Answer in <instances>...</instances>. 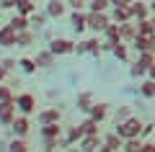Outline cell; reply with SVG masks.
I'll use <instances>...</instances> for the list:
<instances>
[{"instance_id":"cell-41","label":"cell","mask_w":155,"mask_h":152,"mask_svg":"<svg viewBox=\"0 0 155 152\" xmlns=\"http://www.w3.org/2000/svg\"><path fill=\"white\" fill-rule=\"evenodd\" d=\"M44 139V152L47 150H57V137H41Z\"/></svg>"},{"instance_id":"cell-19","label":"cell","mask_w":155,"mask_h":152,"mask_svg":"<svg viewBox=\"0 0 155 152\" xmlns=\"http://www.w3.org/2000/svg\"><path fill=\"white\" fill-rule=\"evenodd\" d=\"M34 62H36L39 67H52V65H54V62H57V57L52 54L49 49H44V52H39V54L34 57Z\"/></svg>"},{"instance_id":"cell-34","label":"cell","mask_w":155,"mask_h":152,"mask_svg":"<svg viewBox=\"0 0 155 152\" xmlns=\"http://www.w3.org/2000/svg\"><path fill=\"white\" fill-rule=\"evenodd\" d=\"M109 8H111V0H91V3H88V11H109Z\"/></svg>"},{"instance_id":"cell-55","label":"cell","mask_w":155,"mask_h":152,"mask_svg":"<svg viewBox=\"0 0 155 152\" xmlns=\"http://www.w3.org/2000/svg\"><path fill=\"white\" fill-rule=\"evenodd\" d=\"M153 124H155V119H153Z\"/></svg>"},{"instance_id":"cell-2","label":"cell","mask_w":155,"mask_h":152,"mask_svg":"<svg viewBox=\"0 0 155 152\" xmlns=\"http://www.w3.org/2000/svg\"><path fill=\"white\" fill-rule=\"evenodd\" d=\"M111 23V16L104 11H88V28L93 34H104V28Z\"/></svg>"},{"instance_id":"cell-8","label":"cell","mask_w":155,"mask_h":152,"mask_svg":"<svg viewBox=\"0 0 155 152\" xmlns=\"http://www.w3.org/2000/svg\"><path fill=\"white\" fill-rule=\"evenodd\" d=\"M140 28H137V21H127V23H119V36H122V41L132 44L134 39H137Z\"/></svg>"},{"instance_id":"cell-43","label":"cell","mask_w":155,"mask_h":152,"mask_svg":"<svg viewBox=\"0 0 155 152\" xmlns=\"http://www.w3.org/2000/svg\"><path fill=\"white\" fill-rule=\"evenodd\" d=\"M153 131H155V124H153V121H150V124H142V134H140V137L145 139V137H150Z\"/></svg>"},{"instance_id":"cell-9","label":"cell","mask_w":155,"mask_h":152,"mask_svg":"<svg viewBox=\"0 0 155 152\" xmlns=\"http://www.w3.org/2000/svg\"><path fill=\"white\" fill-rule=\"evenodd\" d=\"M101 144H104V137H98V134H85L83 139L78 142V147L83 152H98Z\"/></svg>"},{"instance_id":"cell-30","label":"cell","mask_w":155,"mask_h":152,"mask_svg":"<svg viewBox=\"0 0 155 152\" xmlns=\"http://www.w3.org/2000/svg\"><path fill=\"white\" fill-rule=\"evenodd\" d=\"M98 124L101 121L91 119V116H85L83 121H80V129H83V134H98Z\"/></svg>"},{"instance_id":"cell-32","label":"cell","mask_w":155,"mask_h":152,"mask_svg":"<svg viewBox=\"0 0 155 152\" xmlns=\"http://www.w3.org/2000/svg\"><path fill=\"white\" fill-rule=\"evenodd\" d=\"M8 152H28V144L23 137H13V142L8 144Z\"/></svg>"},{"instance_id":"cell-22","label":"cell","mask_w":155,"mask_h":152,"mask_svg":"<svg viewBox=\"0 0 155 152\" xmlns=\"http://www.w3.org/2000/svg\"><path fill=\"white\" fill-rule=\"evenodd\" d=\"M65 134V126L60 124V121H54V124H44L41 126V137H62Z\"/></svg>"},{"instance_id":"cell-7","label":"cell","mask_w":155,"mask_h":152,"mask_svg":"<svg viewBox=\"0 0 155 152\" xmlns=\"http://www.w3.org/2000/svg\"><path fill=\"white\" fill-rule=\"evenodd\" d=\"M129 11H132V18H134V21H145V18L153 16V13H150V3H145V0H132Z\"/></svg>"},{"instance_id":"cell-23","label":"cell","mask_w":155,"mask_h":152,"mask_svg":"<svg viewBox=\"0 0 155 152\" xmlns=\"http://www.w3.org/2000/svg\"><path fill=\"white\" fill-rule=\"evenodd\" d=\"M142 144H145L142 137H132V139H124L122 152H142Z\"/></svg>"},{"instance_id":"cell-12","label":"cell","mask_w":155,"mask_h":152,"mask_svg":"<svg viewBox=\"0 0 155 152\" xmlns=\"http://www.w3.org/2000/svg\"><path fill=\"white\" fill-rule=\"evenodd\" d=\"M70 23H72V28H75L78 34L85 31V28H88V13H83V11H72V13H70Z\"/></svg>"},{"instance_id":"cell-37","label":"cell","mask_w":155,"mask_h":152,"mask_svg":"<svg viewBox=\"0 0 155 152\" xmlns=\"http://www.w3.org/2000/svg\"><path fill=\"white\" fill-rule=\"evenodd\" d=\"M0 101H16V95H13L11 85H3V82H0Z\"/></svg>"},{"instance_id":"cell-21","label":"cell","mask_w":155,"mask_h":152,"mask_svg":"<svg viewBox=\"0 0 155 152\" xmlns=\"http://www.w3.org/2000/svg\"><path fill=\"white\" fill-rule=\"evenodd\" d=\"M34 41H36V36H34L31 28H26V31H18V34H16V47H31Z\"/></svg>"},{"instance_id":"cell-50","label":"cell","mask_w":155,"mask_h":152,"mask_svg":"<svg viewBox=\"0 0 155 152\" xmlns=\"http://www.w3.org/2000/svg\"><path fill=\"white\" fill-rule=\"evenodd\" d=\"M98 152H114V150H111V147H106V144H101V147H98Z\"/></svg>"},{"instance_id":"cell-3","label":"cell","mask_w":155,"mask_h":152,"mask_svg":"<svg viewBox=\"0 0 155 152\" xmlns=\"http://www.w3.org/2000/svg\"><path fill=\"white\" fill-rule=\"evenodd\" d=\"M49 52H52L54 57L75 54V41H70V39H54V41L49 44Z\"/></svg>"},{"instance_id":"cell-33","label":"cell","mask_w":155,"mask_h":152,"mask_svg":"<svg viewBox=\"0 0 155 152\" xmlns=\"http://www.w3.org/2000/svg\"><path fill=\"white\" fill-rule=\"evenodd\" d=\"M85 52H88V54H93V57H98V54H101V41H98V36L85 39Z\"/></svg>"},{"instance_id":"cell-46","label":"cell","mask_w":155,"mask_h":152,"mask_svg":"<svg viewBox=\"0 0 155 152\" xmlns=\"http://www.w3.org/2000/svg\"><path fill=\"white\" fill-rule=\"evenodd\" d=\"M75 54H88V52H85V41H78L75 44Z\"/></svg>"},{"instance_id":"cell-51","label":"cell","mask_w":155,"mask_h":152,"mask_svg":"<svg viewBox=\"0 0 155 152\" xmlns=\"http://www.w3.org/2000/svg\"><path fill=\"white\" fill-rule=\"evenodd\" d=\"M5 75H8V72H5V70H3V67H0V82L5 80Z\"/></svg>"},{"instance_id":"cell-4","label":"cell","mask_w":155,"mask_h":152,"mask_svg":"<svg viewBox=\"0 0 155 152\" xmlns=\"http://www.w3.org/2000/svg\"><path fill=\"white\" fill-rule=\"evenodd\" d=\"M16 108L21 111L23 116L34 114V111H36V98H34L31 93H21V95H16Z\"/></svg>"},{"instance_id":"cell-15","label":"cell","mask_w":155,"mask_h":152,"mask_svg":"<svg viewBox=\"0 0 155 152\" xmlns=\"http://www.w3.org/2000/svg\"><path fill=\"white\" fill-rule=\"evenodd\" d=\"M8 26H11L16 34H18V31H26V28L31 26V18H28V16H23V13H16V16H13L11 21H8Z\"/></svg>"},{"instance_id":"cell-40","label":"cell","mask_w":155,"mask_h":152,"mask_svg":"<svg viewBox=\"0 0 155 152\" xmlns=\"http://www.w3.org/2000/svg\"><path fill=\"white\" fill-rule=\"evenodd\" d=\"M0 67H3L5 72H11L13 67H18V62H16V60H11V57H5V60H0Z\"/></svg>"},{"instance_id":"cell-28","label":"cell","mask_w":155,"mask_h":152,"mask_svg":"<svg viewBox=\"0 0 155 152\" xmlns=\"http://www.w3.org/2000/svg\"><path fill=\"white\" fill-rule=\"evenodd\" d=\"M111 54H114L119 62H129V47H127V41H116V47H114Z\"/></svg>"},{"instance_id":"cell-31","label":"cell","mask_w":155,"mask_h":152,"mask_svg":"<svg viewBox=\"0 0 155 152\" xmlns=\"http://www.w3.org/2000/svg\"><path fill=\"white\" fill-rule=\"evenodd\" d=\"M18 67H21V70L26 72V75H34L39 65L34 62V57H21V60H18Z\"/></svg>"},{"instance_id":"cell-6","label":"cell","mask_w":155,"mask_h":152,"mask_svg":"<svg viewBox=\"0 0 155 152\" xmlns=\"http://www.w3.org/2000/svg\"><path fill=\"white\" fill-rule=\"evenodd\" d=\"M132 47L137 52H155V34H137Z\"/></svg>"},{"instance_id":"cell-10","label":"cell","mask_w":155,"mask_h":152,"mask_svg":"<svg viewBox=\"0 0 155 152\" xmlns=\"http://www.w3.org/2000/svg\"><path fill=\"white\" fill-rule=\"evenodd\" d=\"M96 103V98H93V93L91 90H83V93H78V98H75V106H78V111H83L85 116H88V111H91V106Z\"/></svg>"},{"instance_id":"cell-48","label":"cell","mask_w":155,"mask_h":152,"mask_svg":"<svg viewBox=\"0 0 155 152\" xmlns=\"http://www.w3.org/2000/svg\"><path fill=\"white\" fill-rule=\"evenodd\" d=\"M147 77H153V80H155V62L150 65V70H147Z\"/></svg>"},{"instance_id":"cell-14","label":"cell","mask_w":155,"mask_h":152,"mask_svg":"<svg viewBox=\"0 0 155 152\" xmlns=\"http://www.w3.org/2000/svg\"><path fill=\"white\" fill-rule=\"evenodd\" d=\"M88 116H91V119H96V121H104L106 116H109V103H104V101H96V103L91 106Z\"/></svg>"},{"instance_id":"cell-20","label":"cell","mask_w":155,"mask_h":152,"mask_svg":"<svg viewBox=\"0 0 155 152\" xmlns=\"http://www.w3.org/2000/svg\"><path fill=\"white\" fill-rule=\"evenodd\" d=\"M104 144L106 147H111L114 152H122V144H124V139L116 131H111V134H104Z\"/></svg>"},{"instance_id":"cell-5","label":"cell","mask_w":155,"mask_h":152,"mask_svg":"<svg viewBox=\"0 0 155 152\" xmlns=\"http://www.w3.org/2000/svg\"><path fill=\"white\" fill-rule=\"evenodd\" d=\"M16 121V101H0V124L11 126Z\"/></svg>"},{"instance_id":"cell-53","label":"cell","mask_w":155,"mask_h":152,"mask_svg":"<svg viewBox=\"0 0 155 152\" xmlns=\"http://www.w3.org/2000/svg\"><path fill=\"white\" fill-rule=\"evenodd\" d=\"M150 23H153V31H155V13H153V16H150Z\"/></svg>"},{"instance_id":"cell-44","label":"cell","mask_w":155,"mask_h":152,"mask_svg":"<svg viewBox=\"0 0 155 152\" xmlns=\"http://www.w3.org/2000/svg\"><path fill=\"white\" fill-rule=\"evenodd\" d=\"M132 0H111V8H129Z\"/></svg>"},{"instance_id":"cell-26","label":"cell","mask_w":155,"mask_h":152,"mask_svg":"<svg viewBox=\"0 0 155 152\" xmlns=\"http://www.w3.org/2000/svg\"><path fill=\"white\" fill-rule=\"evenodd\" d=\"M140 95L142 98H155V80L153 77H145L140 82Z\"/></svg>"},{"instance_id":"cell-24","label":"cell","mask_w":155,"mask_h":152,"mask_svg":"<svg viewBox=\"0 0 155 152\" xmlns=\"http://www.w3.org/2000/svg\"><path fill=\"white\" fill-rule=\"evenodd\" d=\"M65 137H67L70 144H78L85 134H83V129H80V124H75V126H67V129H65Z\"/></svg>"},{"instance_id":"cell-42","label":"cell","mask_w":155,"mask_h":152,"mask_svg":"<svg viewBox=\"0 0 155 152\" xmlns=\"http://www.w3.org/2000/svg\"><path fill=\"white\" fill-rule=\"evenodd\" d=\"M67 5H72V11H83L85 5H88V3H85V0H65Z\"/></svg>"},{"instance_id":"cell-38","label":"cell","mask_w":155,"mask_h":152,"mask_svg":"<svg viewBox=\"0 0 155 152\" xmlns=\"http://www.w3.org/2000/svg\"><path fill=\"white\" fill-rule=\"evenodd\" d=\"M28 18H31V23H36V26H44L49 16H47V11H44V13H39V11H36V13H31Z\"/></svg>"},{"instance_id":"cell-49","label":"cell","mask_w":155,"mask_h":152,"mask_svg":"<svg viewBox=\"0 0 155 152\" xmlns=\"http://www.w3.org/2000/svg\"><path fill=\"white\" fill-rule=\"evenodd\" d=\"M65 152H83V150H80V147H75V144H72V147H67Z\"/></svg>"},{"instance_id":"cell-25","label":"cell","mask_w":155,"mask_h":152,"mask_svg":"<svg viewBox=\"0 0 155 152\" xmlns=\"http://www.w3.org/2000/svg\"><path fill=\"white\" fill-rule=\"evenodd\" d=\"M134 62H137V65L142 67L145 72H147V70H150V65L155 62V52H137V60H134Z\"/></svg>"},{"instance_id":"cell-17","label":"cell","mask_w":155,"mask_h":152,"mask_svg":"<svg viewBox=\"0 0 155 152\" xmlns=\"http://www.w3.org/2000/svg\"><path fill=\"white\" fill-rule=\"evenodd\" d=\"M0 47H16V31L11 26H0Z\"/></svg>"},{"instance_id":"cell-45","label":"cell","mask_w":155,"mask_h":152,"mask_svg":"<svg viewBox=\"0 0 155 152\" xmlns=\"http://www.w3.org/2000/svg\"><path fill=\"white\" fill-rule=\"evenodd\" d=\"M16 8V0H0V11H11Z\"/></svg>"},{"instance_id":"cell-47","label":"cell","mask_w":155,"mask_h":152,"mask_svg":"<svg viewBox=\"0 0 155 152\" xmlns=\"http://www.w3.org/2000/svg\"><path fill=\"white\" fill-rule=\"evenodd\" d=\"M142 152H155V142H145V144H142Z\"/></svg>"},{"instance_id":"cell-29","label":"cell","mask_w":155,"mask_h":152,"mask_svg":"<svg viewBox=\"0 0 155 152\" xmlns=\"http://www.w3.org/2000/svg\"><path fill=\"white\" fill-rule=\"evenodd\" d=\"M104 39H109V41H122V36H119V23H114L111 21L109 26L104 28V34H101Z\"/></svg>"},{"instance_id":"cell-18","label":"cell","mask_w":155,"mask_h":152,"mask_svg":"<svg viewBox=\"0 0 155 152\" xmlns=\"http://www.w3.org/2000/svg\"><path fill=\"white\" fill-rule=\"evenodd\" d=\"M111 21L114 23H127V21H134L132 18V11H129V8H111Z\"/></svg>"},{"instance_id":"cell-35","label":"cell","mask_w":155,"mask_h":152,"mask_svg":"<svg viewBox=\"0 0 155 152\" xmlns=\"http://www.w3.org/2000/svg\"><path fill=\"white\" fill-rule=\"evenodd\" d=\"M129 75H132L134 80H145V77H147V72H145L142 67L137 65V62H132V67H129Z\"/></svg>"},{"instance_id":"cell-27","label":"cell","mask_w":155,"mask_h":152,"mask_svg":"<svg viewBox=\"0 0 155 152\" xmlns=\"http://www.w3.org/2000/svg\"><path fill=\"white\" fill-rule=\"evenodd\" d=\"M16 13L31 16V13H36V3L34 0H16Z\"/></svg>"},{"instance_id":"cell-39","label":"cell","mask_w":155,"mask_h":152,"mask_svg":"<svg viewBox=\"0 0 155 152\" xmlns=\"http://www.w3.org/2000/svg\"><path fill=\"white\" fill-rule=\"evenodd\" d=\"M137 28H140V34H155V31H153V23H150V18L137 21Z\"/></svg>"},{"instance_id":"cell-11","label":"cell","mask_w":155,"mask_h":152,"mask_svg":"<svg viewBox=\"0 0 155 152\" xmlns=\"http://www.w3.org/2000/svg\"><path fill=\"white\" fill-rule=\"evenodd\" d=\"M11 129H13V137H23L26 139V134H28V129H31V124H28V116H16V121L11 124Z\"/></svg>"},{"instance_id":"cell-54","label":"cell","mask_w":155,"mask_h":152,"mask_svg":"<svg viewBox=\"0 0 155 152\" xmlns=\"http://www.w3.org/2000/svg\"><path fill=\"white\" fill-rule=\"evenodd\" d=\"M47 152H60V150H47Z\"/></svg>"},{"instance_id":"cell-36","label":"cell","mask_w":155,"mask_h":152,"mask_svg":"<svg viewBox=\"0 0 155 152\" xmlns=\"http://www.w3.org/2000/svg\"><path fill=\"white\" fill-rule=\"evenodd\" d=\"M129 116H132V106H119L114 119H116V121H124V119H129Z\"/></svg>"},{"instance_id":"cell-1","label":"cell","mask_w":155,"mask_h":152,"mask_svg":"<svg viewBox=\"0 0 155 152\" xmlns=\"http://www.w3.org/2000/svg\"><path fill=\"white\" fill-rule=\"evenodd\" d=\"M114 131L122 137V139L140 137V134H142V121H140L137 116H129V119H124V121H116V129Z\"/></svg>"},{"instance_id":"cell-13","label":"cell","mask_w":155,"mask_h":152,"mask_svg":"<svg viewBox=\"0 0 155 152\" xmlns=\"http://www.w3.org/2000/svg\"><path fill=\"white\" fill-rule=\"evenodd\" d=\"M60 119H62L60 108H44V111H39V116H36V121L41 126L44 124H54V121H60Z\"/></svg>"},{"instance_id":"cell-52","label":"cell","mask_w":155,"mask_h":152,"mask_svg":"<svg viewBox=\"0 0 155 152\" xmlns=\"http://www.w3.org/2000/svg\"><path fill=\"white\" fill-rule=\"evenodd\" d=\"M150 13H155V0H150Z\"/></svg>"},{"instance_id":"cell-16","label":"cell","mask_w":155,"mask_h":152,"mask_svg":"<svg viewBox=\"0 0 155 152\" xmlns=\"http://www.w3.org/2000/svg\"><path fill=\"white\" fill-rule=\"evenodd\" d=\"M65 0H49V3H47V16L49 18H62L65 16Z\"/></svg>"}]
</instances>
